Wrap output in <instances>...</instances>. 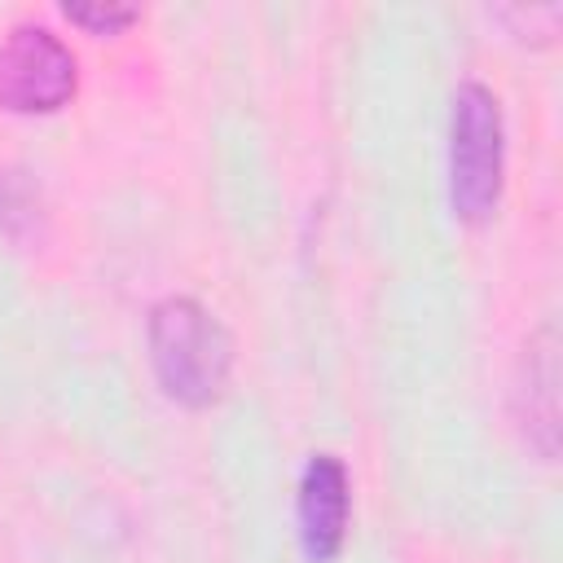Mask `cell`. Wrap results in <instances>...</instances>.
Returning <instances> with one entry per match:
<instances>
[{"mask_svg": "<svg viewBox=\"0 0 563 563\" xmlns=\"http://www.w3.org/2000/svg\"><path fill=\"white\" fill-rule=\"evenodd\" d=\"M506 185V123L501 101L484 84H462L449 114V202L466 224L493 220Z\"/></svg>", "mask_w": 563, "mask_h": 563, "instance_id": "cell-2", "label": "cell"}, {"mask_svg": "<svg viewBox=\"0 0 563 563\" xmlns=\"http://www.w3.org/2000/svg\"><path fill=\"white\" fill-rule=\"evenodd\" d=\"M145 339H150L154 378L172 400L189 409L220 400L233 369V339L216 321V312H207L198 299L185 295L163 299L150 312Z\"/></svg>", "mask_w": 563, "mask_h": 563, "instance_id": "cell-1", "label": "cell"}, {"mask_svg": "<svg viewBox=\"0 0 563 563\" xmlns=\"http://www.w3.org/2000/svg\"><path fill=\"white\" fill-rule=\"evenodd\" d=\"M75 53L48 26H13L0 44V106L13 114H53L75 97Z\"/></svg>", "mask_w": 563, "mask_h": 563, "instance_id": "cell-3", "label": "cell"}, {"mask_svg": "<svg viewBox=\"0 0 563 563\" xmlns=\"http://www.w3.org/2000/svg\"><path fill=\"white\" fill-rule=\"evenodd\" d=\"M70 22H79V26H88V31H123L128 22H136V9L132 4H66L62 9Z\"/></svg>", "mask_w": 563, "mask_h": 563, "instance_id": "cell-6", "label": "cell"}, {"mask_svg": "<svg viewBox=\"0 0 563 563\" xmlns=\"http://www.w3.org/2000/svg\"><path fill=\"white\" fill-rule=\"evenodd\" d=\"M347 515H352V493L343 462L330 453H312L299 475V501H295L299 545L312 563H330L343 550Z\"/></svg>", "mask_w": 563, "mask_h": 563, "instance_id": "cell-4", "label": "cell"}, {"mask_svg": "<svg viewBox=\"0 0 563 563\" xmlns=\"http://www.w3.org/2000/svg\"><path fill=\"white\" fill-rule=\"evenodd\" d=\"M515 413L528 435V444L550 462L559 453V334L545 321L519 361V383H515Z\"/></svg>", "mask_w": 563, "mask_h": 563, "instance_id": "cell-5", "label": "cell"}]
</instances>
